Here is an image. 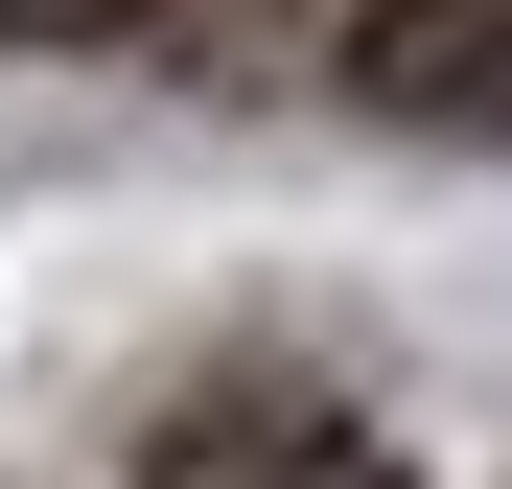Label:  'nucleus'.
Listing matches in <instances>:
<instances>
[{"mask_svg": "<svg viewBox=\"0 0 512 489\" xmlns=\"http://www.w3.org/2000/svg\"><path fill=\"white\" fill-rule=\"evenodd\" d=\"M419 0H0V47H94V70H210V94H280V70H373Z\"/></svg>", "mask_w": 512, "mask_h": 489, "instance_id": "1", "label": "nucleus"}, {"mask_svg": "<svg viewBox=\"0 0 512 489\" xmlns=\"http://www.w3.org/2000/svg\"><path fill=\"white\" fill-rule=\"evenodd\" d=\"M140 489H396V443H350L326 396H187L140 443Z\"/></svg>", "mask_w": 512, "mask_h": 489, "instance_id": "2", "label": "nucleus"}, {"mask_svg": "<svg viewBox=\"0 0 512 489\" xmlns=\"http://www.w3.org/2000/svg\"><path fill=\"white\" fill-rule=\"evenodd\" d=\"M373 94H419V117H512V0H419V24L373 47Z\"/></svg>", "mask_w": 512, "mask_h": 489, "instance_id": "3", "label": "nucleus"}]
</instances>
